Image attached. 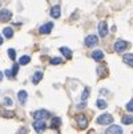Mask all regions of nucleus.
<instances>
[{
  "instance_id": "19",
  "label": "nucleus",
  "mask_w": 133,
  "mask_h": 134,
  "mask_svg": "<svg viewBox=\"0 0 133 134\" xmlns=\"http://www.w3.org/2000/svg\"><path fill=\"white\" fill-rule=\"evenodd\" d=\"M29 61H31V57L29 56H22L20 60H19V64H20V65H27Z\"/></svg>"
},
{
  "instance_id": "3",
  "label": "nucleus",
  "mask_w": 133,
  "mask_h": 134,
  "mask_svg": "<svg viewBox=\"0 0 133 134\" xmlns=\"http://www.w3.org/2000/svg\"><path fill=\"white\" fill-rule=\"evenodd\" d=\"M126 48H128V43L124 41V40H117L115 43V45H113V49H115V52H117V53L124 52Z\"/></svg>"
},
{
  "instance_id": "5",
  "label": "nucleus",
  "mask_w": 133,
  "mask_h": 134,
  "mask_svg": "<svg viewBox=\"0 0 133 134\" xmlns=\"http://www.w3.org/2000/svg\"><path fill=\"white\" fill-rule=\"evenodd\" d=\"M76 121H77V125L80 129H85L87 125H88V120L84 114H79V116H76Z\"/></svg>"
},
{
  "instance_id": "15",
  "label": "nucleus",
  "mask_w": 133,
  "mask_h": 134,
  "mask_svg": "<svg viewBox=\"0 0 133 134\" xmlns=\"http://www.w3.org/2000/svg\"><path fill=\"white\" fill-rule=\"evenodd\" d=\"M41 79H43V73H41V72H36V73L32 76V82H33V84H39V82L41 81Z\"/></svg>"
},
{
  "instance_id": "30",
  "label": "nucleus",
  "mask_w": 133,
  "mask_h": 134,
  "mask_svg": "<svg viewBox=\"0 0 133 134\" xmlns=\"http://www.w3.org/2000/svg\"><path fill=\"white\" fill-rule=\"evenodd\" d=\"M77 108H79V109H83V108H85V102H83V104L77 105Z\"/></svg>"
},
{
  "instance_id": "17",
  "label": "nucleus",
  "mask_w": 133,
  "mask_h": 134,
  "mask_svg": "<svg viewBox=\"0 0 133 134\" xmlns=\"http://www.w3.org/2000/svg\"><path fill=\"white\" fill-rule=\"evenodd\" d=\"M3 35L7 37V39H11V37L13 36V29H12V28H9V27H7V28H4V29H3Z\"/></svg>"
},
{
  "instance_id": "25",
  "label": "nucleus",
  "mask_w": 133,
  "mask_h": 134,
  "mask_svg": "<svg viewBox=\"0 0 133 134\" xmlns=\"http://www.w3.org/2000/svg\"><path fill=\"white\" fill-rule=\"evenodd\" d=\"M17 70H19V64H13V68H12V70H11V73H12V77H13V79L16 77Z\"/></svg>"
},
{
  "instance_id": "20",
  "label": "nucleus",
  "mask_w": 133,
  "mask_h": 134,
  "mask_svg": "<svg viewBox=\"0 0 133 134\" xmlns=\"http://www.w3.org/2000/svg\"><path fill=\"white\" fill-rule=\"evenodd\" d=\"M0 114H2V117H6V118H12L15 116V113L11 111V110H4V111H2Z\"/></svg>"
},
{
  "instance_id": "31",
  "label": "nucleus",
  "mask_w": 133,
  "mask_h": 134,
  "mask_svg": "<svg viewBox=\"0 0 133 134\" xmlns=\"http://www.w3.org/2000/svg\"><path fill=\"white\" fill-rule=\"evenodd\" d=\"M24 133H27V129H22L20 130V134H24Z\"/></svg>"
},
{
  "instance_id": "4",
  "label": "nucleus",
  "mask_w": 133,
  "mask_h": 134,
  "mask_svg": "<svg viewBox=\"0 0 133 134\" xmlns=\"http://www.w3.org/2000/svg\"><path fill=\"white\" fill-rule=\"evenodd\" d=\"M97 43H99V39H97V36H96V35H89V36L85 37V45H87L88 48L94 47Z\"/></svg>"
},
{
  "instance_id": "8",
  "label": "nucleus",
  "mask_w": 133,
  "mask_h": 134,
  "mask_svg": "<svg viewBox=\"0 0 133 134\" xmlns=\"http://www.w3.org/2000/svg\"><path fill=\"white\" fill-rule=\"evenodd\" d=\"M45 127H47V125H45L44 121H35L33 122V129H35L36 133H39V134L43 133L45 130Z\"/></svg>"
},
{
  "instance_id": "10",
  "label": "nucleus",
  "mask_w": 133,
  "mask_h": 134,
  "mask_svg": "<svg viewBox=\"0 0 133 134\" xmlns=\"http://www.w3.org/2000/svg\"><path fill=\"white\" fill-rule=\"evenodd\" d=\"M52 28H53V23H45L44 25H41L40 27V29H39V32L40 33H43V35H47V33H49L51 31H52Z\"/></svg>"
},
{
  "instance_id": "28",
  "label": "nucleus",
  "mask_w": 133,
  "mask_h": 134,
  "mask_svg": "<svg viewBox=\"0 0 133 134\" xmlns=\"http://www.w3.org/2000/svg\"><path fill=\"white\" fill-rule=\"evenodd\" d=\"M4 104H6L7 106H12V100H11L9 97H6V98H4Z\"/></svg>"
},
{
  "instance_id": "27",
  "label": "nucleus",
  "mask_w": 133,
  "mask_h": 134,
  "mask_svg": "<svg viewBox=\"0 0 133 134\" xmlns=\"http://www.w3.org/2000/svg\"><path fill=\"white\" fill-rule=\"evenodd\" d=\"M126 110L128 111H132L133 113V100H130L128 104H126Z\"/></svg>"
},
{
  "instance_id": "1",
  "label": "nucleus",
  "mask_w": 133,
  "mask_h": 134,
  "mask_svg": "<svg viewBox=\"0 0 133 134\" xmlns=\"http://www.w3.org/2000/svg\"><path fill=\"white\" fill-rule=\"evenodd\" d=\"M96 122L99 125H109V124L113 122V117L110 116V114H101V116L97 117Z\"/></svg>"
},
{
  "instance_id": "21",
  "label": "nucleus",
  "mask_w": 133,
  "mask_h": 134,
  "mask_svg": "<svg viewBox=\"0 0 133 134\" xmlns=\"http://www.w3.org/2000/svg\"><path fill=\"white\" fill-rule=\"evenodd\" d=\"M60 124H61V121H60V118H59V117H55V118L52 120V125H51V126H52L53 129H57Z\"/></svg>"
},
{
  "instance_id": "24",
  "label": "nucleus",
  "mask_w": 133,
  "mask_h": 134,
  "mask_svg": "<svg viewBox=\"0 0 133 134\" xmlns=\"http://www.w3.org/2000/svg\"><path fill=\"white\" fill-rule=\"evenodd\" d=\"M61 63H63V60L60 59V57H55V59L51 60V64H52V65H59V64H61Z\"/></svg>"
},
{
  "instance_id": "32",
  "label": "nucleus",
  "mask_w": 133,
  "mask_h": 134,
  "mask_svg": "<svg viewBox=\"0 0 133 134\" xmlns=\"http://www.w3.org/2000/svg\"><path fill=\"white\" fill-rule=\"evenodd\" d=\"M2 44H3V36L0 35V45H2Z\"/></svg>"
},
{
  "instance_id": "7",
  "label": "nucleus",
  "mask_w": 133,
  "mask_h": 134,
  "mask_svg": "<svg viewBox=\"0 0 133 134\" xmlns=\"http://www.w3.org/2000/svg\"><path fill=\"white\" fill-rule=\"evenodd\" d=\"M108 32H109L108 24L105 21H100V24H99V35H100V37H105L108 35Z\"/></svg>"
},
{
  "instance_id": "33",
  "label": "nucleus",
  "mask_w": 133,
  "mask_h": 134,
  "mask_svg": "<svg viewBox=\"0 0 133 134\" xmlns=\"http://www.w3.org/2000/svg\"><path fill=\"white\" fill-rule=\"evenodd\" d=\"M2 80H3V73L0 72V81H2Z\"/></svg>"
},
{
  "instance_id": "22",
  "label": "nucleus",
  "mask_w": 133,
  "mask_h": 134,
  "mask_svg": "<svg viewBox=\"0 0 133 134\" xmlns=\"http://www.w3.org/2000/svg\"><path fill=\"white\" fill-rule=\"evenodd\" d=\"M96 106H97L99 109H105V108H107V102H105L104 100H97V101H96Z\"/></svg>"
},
{
  "instance_id": "13",
  "label": "nucleus",
  "mask_w": 133,
  "mask_h": 134,
  "mask_svg": "<svg viewBox=\"0 0 133 134\" xmlns=\"http://www.w3.org/2000/svg\"><path fill=\"white\" fill-rule=\"evenodd\" d=\"M17 98H19V101H20L22 104H25L27 102V98H28V93L25 90H20V92L17 93Z\"/></svg>"
},
{
  "instance_id": "29",
  "label": "nucleus",
  "mask_w": 133,
  "mask_h": 134,
  "mask_svg": "<svg viewBox=\"0 0 133 134\" xmlns=\"http://www.w3.org/2000/svg\"><path fill=\"white\" fill-rule=\"evenodd\" d=\"M4 74H6V77H7V79H9V80H11V79H13V77H12V73H11V70H9V69H7V70L4 72Z\"/></svg>"
},
{
  "instance_id": "26",
  "label": "nucleus",
  "mask_w": 133,
  "mask_h": 134,
  "mask_svg": "<svg viewBox=\"0 0 133 134\" xmlns=\"http://www.w3.org/2000/svg\"><path fill=\"white\" fill-rule=\"evenodd\" d=\"M8 56H9L11 60H15V59H16V52H15V49H8Z\"/></svg>"
},
{
  "instance_id": "6",
  "label": "nucleus",
  "mask_w": 133,
  "mask_h": 134,
  "mask_svg": "<svg viewBox=\"0 0 133 134\" xmlns=\"http://www.w3.org/2000/svg\"><path fill=\"white\" fill-rule=\"evenodd\" d=\"M11 17H12V12L9 9H2V11H0V20H2L3 23L9 21Z\"/></svg>"
},
{
  "instance_id": "2",
  "label": "nucleus",
  "mask_w": 133,
  "mask_h": 134,
  "mask_svg": "<svg viewBox=\"0 0 133 134\" xmlns=\"http://www.w3.org/2000/svg\"><path fill=\"white\" fill-rule=\"evenodd\" d=\"M48 117H49V113H48L47 110H44V109L37 110V111L33 113V118H35L36 121H44V120L48 118Z\"/></svg>"
},
{
  "instance_id": "23",
  "label": "nucleus",
  "mask_w": 133,
  "mask_h": 134,
  "mask_svg": "<svg viewBox=\"0 0 133 134\" xmlns=\"http://www.w3.org/2000/svg\"><path fill=\"white\" fill-rule=\"evenodd\" d=\"M89 93H91L89 88H85V89H84V92H83V96H81V100H83V101H85V100L89 97Z\"/></svg>"
},
{
  "instance_id": "12",
  "label": "nucleus",
  "mask_w": 133,
  "mask_h": 134,
  "mask_svg": "<svg viewBox=\"0 0 133 134\" xmlns=\"http://www.w3.org/2000/svg\"><path fill=\"white\" fill-rule=\"evenodd\" d=\"M123 61L129 65V66H133V54L132 53H125L124 57H123Z\"/></svg>"
},
{
  "instance_id": "11",
  "label": "nucleus",
  "mask_w": 133,
  "mask_h": 134,
  "mask_svg": "<svg viewBox=\"0 0 133 134\" xmlns=\"http://www.w3.org/2000/svg\"><path fill=\"white\" fill-rule=\"evenodd\" d=\"M92 59H93L94 61H103V60H104V53H103V51H100V49L93 51V52H92Z\"/></svg>"
},
{
  "instance_id": "14",
  "label": "nucleus",
  "mask_w": 133,
  "mask_h": 134,
  "mask_svg": "<svg viewBox=\"0 0 133 134\" xmlns=\"http://www.w3.org/2000/svg\"><path fill=\"white\" fill-rule=\"evenodd\" d=\"M60 15H61V12H60V5L52 7V9H51V16H52L53 19H59Z\"/></svg>"
},
{
  "instance_id": "9",
  "label": "nucleus",
  "mask_w": 133,
  "mask_h": 134,
  "mask_svg": "<svg viewBox=\"0 0 133 134\" xmlns=\"http://www.w3.org/2000/svg\"><path fill=\"white\" fill-rule=\"evenodd\" d=\"M107 134H123V127L119 125H112L107 129Z\"/></svg>"
},
{
  "instance_id": "18",
  "label": "nucleus",
  "mask_w": 133,
  "mask_h": 134,
  "mask_svg": "<svg viewBox=\"0 0 133 134\" xmlns=\"http://www.w3.org/2000/svg\"><path fill=\"white\" fill-rule=\"evenodd\" d=\"M123 124L125 125H132L133 124V116H130V114H126V116L123 117Z\"/></svg>"
},
{
  "instance_id": "34",
  "label": "nucleus",
  "mask_w": 133,
  "mask_h": 134,
  "mask_svg": "<svg viewBox=\"0 0 133 134\" xmlns=\"http://www.w3.org/2000/svg\"><path fill=\"white\" fill-rule=\"evenodd\" d=\"M0 5H2V4H0Z\"/></svg>"
},
{
  "instance_id": "16",
  "label": "nucleus",
  "mask_w": 133,
  "mask_h": 134,
  "mask_svg": "<svg viewBox=\"0 0 133 134\" xmlns=\"http://www.w3.org/2000/svg\"><path fill=\"white\" fill-rule=\"evenodd\" d=\"M60 52L67 57V59H71V57H72V51L69 49V48H65V47H61L60 48Z\"/></svg>"
}]
</instances>
